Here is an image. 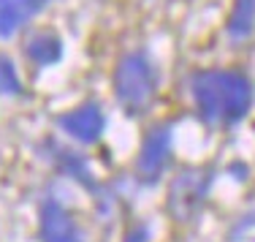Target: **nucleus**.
Wrapping results in <instances>:
<instances>
[{
  "label": "nucleus",
  "instance_id": "obj_1",
  "mask_svg": "<svg viewBox=\"0 0 255 242\" xmlns=\"http://www.w3.org/2000/svg\"><path fill=\"white\" fill-rule=\"evenodd\" d=\"M190 90L198 114L209 125H236L253 106V84L236 71H198Z\"/></svg>",
  "mask_w": 255,
  "mask_h": 242
},
{
  "label": "nucleus",
  "instance_id": "obj_2",
  "mask_svg": "<svg viewBox=\"0 0 255 242\" xmlns=\"http://www.w3.org/2000/svg\"><path fill=\"white\" fill-rule=\"evenodd\" d=\"M114 93L130 114L144 112L157 93V71L144 52H128L114 68Z\"/></svg>",
  "mask_w": 255,
  "mask_h": 242
},
{
  "label": "nucleus",
  "instance_id": "obj_3",
  "mask_svg": "<svg viewBox=\"0 0 255 242\" xmlns=\"http://www.w3.org/2000/svg\"><path fill=\"white\" fill-rule=\"evenodd\" d=\"M171 155V125H155L147 131L138 150V161H136V174L141 183H155L163 174Z\"/></svg>",
  "mask_w": 255,
  "mask_h": 242
},
{
  "label": "nucleus",
  "instance_id": "obj_4",
  "mask_svg": "<svg viewBox=\"0 0 255 242\" xmlns=\"http://www.w3.org/2000/svg\"><path fill=\"white\" fill-rule=\"evenodd\" d=\"M209 191V177L201 172H185L174 180L168 202H171V215L177 221H190L201 210L204 196Z\"/></svg>",
  "mask_w": 255,
  "mask_h": 242
},
{
  "label": "nucleus",
  "instance_id": "obj_5",
  "mask_svg": "<svg viewBox=\"0 0 255 242\" xmlns=\"http://www.w3.org/2000/svg\"><path fill=\"white\" fill-rule=\"evenodd\" d=\"M57 125H60V131H63L65 136H71L74 142L93 144V142H98L103 128H106V117H103L98 104H82V106L71 109V112L60 114Z\"/></svg>",
  "mask_w": 255,
  "mask_h": 242
},
{
  "label": "nucleus",
  "instance_id": "obj_6",
  "mask_svg": "<svg viewBox=\"0 0 255 242\" xmlns=\"http://www.w3.org/2000/svg\"><path fill=\"white\" fill-rule=\"evenodd\" d=\"M41 240L44 242H82L76 223L65 213L63 204L46 199L41 207Z\"/></svg>",
  "mask_w": 255,
  "mask_h": 242
},
{
  "label": "nucleus",
  "instance_id": "obj_7",
  "mask_svg": "<svg viewBox=\"0 0 255 242\" xmlns=\"http://www.w3.org/2000/svg\"><path fill=\"white\" fill-rule=\"evenodd\" d=\"M49 0H0V38H11L27 22H33Z\"/></svg>",
  "mask_w": 255,
  "mask_h": 242
},
{
  "label": "nucleus",
  "instance_id": "obj_8",
  "mask_svg": "<svg viewBox=\"0 0 255 242\" xmlns=\"http://www.w3.org/2000/svg\"><path fill=\"white\" fill-rule=\"evenodd\" d=\"M27 57L35 65H52L63 57V41L54 33H38L27 41Z\"/></svg>",
  "mask_w": 255,
  "mask_h": 242
},
{
  "label": "nucleus",
  "instance_id": "obj_9",
  "mask_svg": "<svg viewBox=\"0 0 255 242\" xmlns=\"http://www.w3.org/2000/svg\"><path fill=\"white\" fill-rule=\"evenodd\" d=\"M255 30V0H234L228 16V35L234 41L250 38Z\"/></svg>",
  "mask_w": 255,
  "mask_h": 242
},
{
  "label": "nucleus",
  "instance_id": "obj_10",
  "mask_svg": "<svg viewBox=\"0 0 255 242\" xmlns=\"http://www.w3.org/2000/svg\"><path fill=\"white\" fill-rule=\"evenodd\" d=\"M22 82L14 71V63L8 57H0V95H19Z\"/></svg>",
  "mask_w": 255,
  "mask_h": 242
},
{
  "label": "nucleus",
  "instance_id": "obj_11",
  "mask_svg": "<svg viewBox=\"0 0 255 242\" xmlns=\"http://www.w3.org/2000/svg\"><path fill=\"white\" fill-rule=\"evenodd\" d=\"M125 242H147V229H141V226L130 229V234H128Z\"/></svg>",
  "mask_w": 255,
  "mask_h": 242
}]
</instances>
